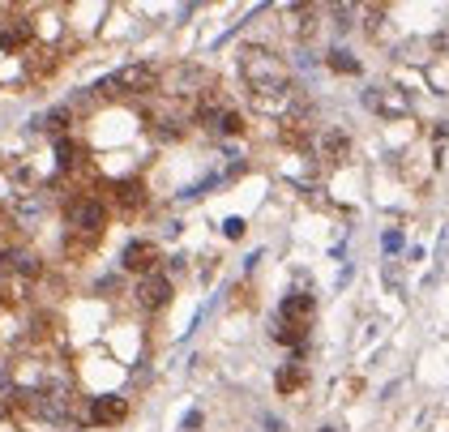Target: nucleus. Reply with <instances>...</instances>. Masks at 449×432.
<instances>
[{"mask_svg": "<svg viewBox=\"0 0 449 432\" xmlns=\"http://www.w3.org/2000/svg\"><path fill=\"white\" fill-rule=\"evenodd\" d=\"M240 73H244V82H248L252 94H287L291 90L287 65L274 52H265V47H248L240 56Z\"/></svg>", "mask_w": 449, "mask_h": 432, "instance_id": "f257e3e1", "label": "nucleus"}, {"mask_svg": "<svg viewBox=\"0 0 449 432\" xmlns=\"http://www.w3.org/2000/svg\"><path fill=\"white\" fill-rule=\"evenodd\" d=\"M94 90H124V94H150V90H159V69L154 65H124V69H116L111 77H103Z\"/></svg>", "mask_w": 449, "mask_h": 432, "instance_id": "f03ea898", "label": "nucleus"}, {"mask_svg": "<svg viewBox=\"0 0 449 432\" xmlns=\"http://www.w3.org/2000/svg\"><path fill=\"white\" fill-rule=\"evenodd\" d=\"M69 223L77 227V231H103V223H107V210H103V202L99 197H82V202H73L69 206Z\"/></svg>", "mask_w": 449, "mask_h": 432, "instance_id": "7ed1b4c3", "label": "nucleus"}, {"mask_svg": "<svg viewBox=\"0 0 449 432\" xmlns=\"http://www.w3.org/2000/svg\"><path fill=\"white\" fill-rule=\"evenodd\" d=\"M133 296H138V304L142 308H163L167 300H171V279L167 274H142V283H138V291H133Z\"/></svg>", "mask_w": 449, "mask_h": 432, "instance_id": "20e7f679", "label": "nucleus"}, {"mask_svg": "<svg viewBox=\"0 0 449 432\" xmlns=\"http://www.w3.org/2000/svg\"><path fill=\"white\" fill-rule=\"evenodd\" d=\"M364 103L373 107V111H381L385 120H398V116H406V94L394 90V86H385V90H368V94H364Z\"/></svg>", "mask_w": 449, "mask_h": 432, "instance_id": "39448f33", "label": "nucleus"}, {"mask_svg": "<svg viewBox=\"0 0 449 432\" xmlns=\"http://www.w3.org/2000/svg\"><path fill=\"white\" fill-rule=\"evenodd\" d=\"M124 270H138V274H154V261H159V248L150 240H129L124 244Z\"/></svg>", "mask_w": 449, "mask_h": 432, "instance_id": "423d86ee", "label": "nucleus"}, {"mask_svg": "<svg viewBox=\"0 0 449 432\" xmlns=\"http://www.w3.org/2000/svg\"><path fill=\"white\" fill-rule=\"evenodd\" d=\"M308 317H312V296H304V291H291L278 304V325H304Z\"/></svg>", "mask_w": 449, "mask_h": 432, "instance_id": "0eeeda50", "label": "nucleus"}, {"mask_svg": "<svg viewBox=\"0 0 449 432\" xmlns=\"http://www.w3.org/2000/svg\"><path fill=\"white\" fill-rule=\"evenodd\" d=\"M124 415H129V402L116 398V394H103V398L90 402V420H94V424H120Z\"/></svg>", "mask_w": 449, "mask_h": 432, "instance_id": "6e6552de", "label": "nucleus"}, {"mask_svg": "<svg viewBox=\"0 0 449 432\" xmlns=\"http://www.w3.org/2000/svg\"><path fill=\"white\" fill-rule=\"evenodd\" d=\"M201 82H206L201 69H175L171 82H167V86H171L167 94H193V90H201Z\"/></svg>", "mask_w": 449, "mask_h": 432, "instance_id": "1a4fd4ad", "label": "nucleus"}, {"mask_svg": "<svg viewBox=\"0 0 449 432\" xmlns=\"http://www.w3.org/2000/svg\"><path fill=\"white\" fill-rule=\"evenodd\" d=\"M274 385H278V394H296V389L304 385V364H300V360L283 364V368H278V377H274Z\"/></svg>", "mask_w": 449, "mask_h": 432, "instance_id": "9d476101", "label": "nucleus"}, {"mask_svg": "<svg viewBox=\"0 0 449 432\" xmlns=\"http://www.w3.org/2000/svg\"><path fill=\"white\" fill-rule=\"evenodd\" d=\"M321 154H325V159H347V154H351V137L342 129H329L321 137Z\"/></svg>", "mask_w": 449, "mask_h": 432, "instance_id": "9b49d317", "label": "nucleus"}, {"mask_svg": "<svg viewBox=\"0 0 449 432\" xmlns=\"http://www.w3.org/2000/svg\"><path fill=\"white\" fill-rule=\"evenodd\" d=\"M69 120H73V107H52V111H43V116H34V129H43V133H61Z\"/></svg>", "mask_w": 449, "mask_h": 432, "instance_id": "f8f14e48", "label": "nucleus"}, {"mask_svg": "<svg viewBox=\"0 0 449 432\" xmlns=\"http://www.w3.org/2000/svg\"><path fill=\"white\" fill-rule=\"evenodd\" d=\"M116 202H120L124 210H138V206L146 202V188H142V180H120V184H116Z\"/></svg>", "mask_w": 449, "mask_h": 432, "instance_id": "ddd939ff", "label": "nucleus"}, {"mask_svg": "<svg viewBox=\"0 0 449 432\" xmlns=\"http://www.w3.org/2000/svg\"><path fill=\"white\" fill-rule=\"evenodd\" d=\"M26 43H30V26H26V22L0 30V47H5V52H17V47H26Z\"/></svg>", "mask_w": 449, "mask_h": 432, "instance_id": "4468645a", "label": "nucleus"}, {"mask_svg": "<svg viewBox=\"0 0 449 432\" xmlns=\"http://www.w3.org/2000/svg\"><path fill=\"white\" fill-rule=\"evenodd\" d=\"M13 214L22 223H30V219H39V214H43V202L39 197H13Z\"/></svg>", "mask_w": 449, "mask_h": 432, "instance_id": "2eb2a0df", "label": "nucleus"}, {"mask_svg": "<svg viewBox=\"0 0 449 432\" xmlns=\"http://www.w3.org/2000/svg\"><path fill=\"white\" fill-rule=\"evenodd\" d=\"M329 69H334V73H360V61H355L351 52L334 47V52H329Z\"/></svg>", "mask_w": 449, "mask_h": 432, "instance_id": "dca6fc26", "label": "nucleus"}, {"mask_svg": "<svg viewBox=\"0 0 449 432\" xmlns=\"http://www.w3.org/2000/svg\"><path fill=\"white\" fill-rule=\"evenodd\" d=\"M56 163H61V171H69L77 163V146L69 142V137H56Z\"/></svg>", "mask_w": 449, "mask_h": 432, "instance_id": "f3484780", "label": "nucleus"}, {"mask_svg": "<svg viewBox=\"0 0 449 432\" xmlns=\"http://www.w3.org/2000/svg\"><path fill=\"white\" fill-rule=\"evenodd\" d=\"M13 270L34 279V274H39V257H34V252H13Z\"/></svg>", "mask_w": 449, "mask_h": 432, "instance_id": "a211bd4d", "label": "nucleus"}, {"mask_svg": "<svg viewBox=\"0 0 449 432\" xmlns=\"http://www.w3.org/2000/svg\"><path fill=\"white\" fill-rule=\"evenodd\" d=\"M223 235H227V240H240V235H244V219H227L223 223Z\"/></svg>", "mask_w": 449, "mask_h": 432, "instance_id": "6ab92c4d", "label": "nucleus"}, {"mask_svg": "<svg viewBox=\"0 0 449 432\" xmlns=\"http://www.w3.org/2000/svg\"><path fill=\"white\" fill-rule=\"evenodd\" d=\"M402 248V231H385V252H398Z\"/></svg>", "mask_w": 449, "mask_h": 432, "instance_id": "aec40b11", "label": "nucleus"}, {"mask_svg": "<svg viewBox=\"0 0 449 432\" xmlns=\"http://www.w3.org/2000/svg\"><path fill=\"white\" fill-rule=\"evenodd\" d=\"M261 428H265V432H287V424H283L278 415H265V420H261Z\"/></svg>", "mask_w": 449, "mask_h": 432, "instance_id": "412c9836", "label": "nucleus"}, {"mask_svg": "<svg viewBox=\"0 0 449 432\" xmlns=\"http://www.w3.org/2000/svg\"><path fill=\"white\" fill-rule=\"evenodd\" d=\"M317 432H334V428H317Z\"/></svg>", "mask_w": 449, "mask_h": 432, "instance_id": "4be33fe9", "label": "nucleus"}]
</instances>
